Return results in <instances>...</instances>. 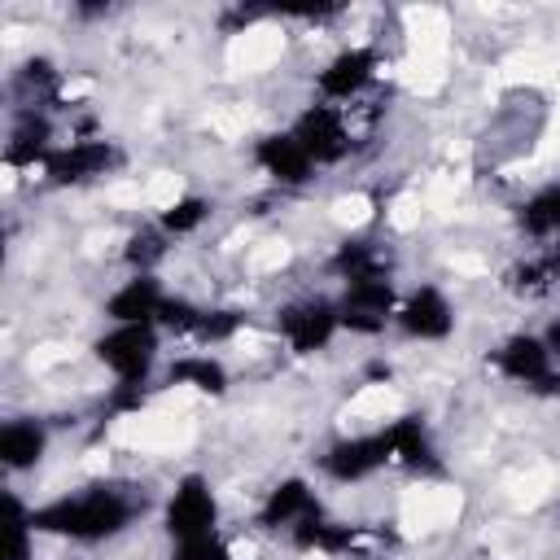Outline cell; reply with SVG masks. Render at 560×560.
<instances>
[{
	"mask_svg": "<svg viewBox=\"0 0 560 560\" xmlns=\"http://www.w3.org/2000/svg\"><path fill=\"white\" fill-rule=\"evenodd\" d=\"M385 468H389V446H385L381 429L332 438L319 451V477L332 481V486H363V481H372Z\"/></svg>",
	"mask_w": 560,
	"mask_h": 560,
	"instance_id": "12",
	"label": "cell"
},
{
	"mask_svg": "<svg viewBox=\"0 0 560 560\" xmlns=\"http://www.w3.org/2000/svg\"><path fill=\"white\" fill-rule=\"evenodd\" d=\"M503 289L512 298H547L551 289H560V241L551 245H534L529 254L512 258L503 271Z\"/></svg>",
	"mask_w": 560,
	"mask_h": 560,
	"instance_id": "20",
	"label": "cell"
},
{
	"mask_svg": "<svg viewBox=\"0 0 560 560\" xmlns=\"http://www.w3.org/2000/svg\"><path fill=\"white\" fill-rule=\"evenodd\" d=\"M48 446H52V429H48V420H39V416H13V420H4V429H0V464H4V472H13V477L35 472V468L44 464Z\"/></svg>",
	"mask_w": 560,
	"mask_h": 560,
	"instance_id": "17",
	"label": "cell"
},
{
	"mask_svg": "<svg viewBox=\"0 0 560 560\" xmlns=\"http://www.w3.org/2000/svg\"><path fill=\"white\" fill-rule=\"evenodd\" d=\"M486 363H490L494 376H503L508 385H516V389H525L534 398H560V363L547 354L538 332L516 328V332L499 337L490 346Z\"/></svg>",
	"mask_w": 560,
	"mask_h": 560,
	"instance_id": "3",
	"label": "cell"
},
{
	"mask_svg": "<svg viewBox=\"0 0 560 560\" xmlns=\"http://www.w3.org/2000/svg\"><path fill=\"white\" fill-rule=\"evenodd\" d=\"M127 162L122 144L109 136H74L70 144H57L52 158L44 162V184L48 188H88L96 179H109Z\"/></svg>",
	"mask_w": 560,
	"mask_h": 560,
	"instance_id": "7",
	"label": "cell"
},
{
	"mask_svg": "<svg viewBox=\"0 0 560 560\" xmlns=\"http://www.w3.org/2000/svg\"><path fill=\"white\" fill-rule=\"evenodd\" d=\"M372 560H385V556H372Z\"/></svg>",
	"mask_w": 560,
	"mask_h": 560,
	"instance_id": "28",
	"label": "cell"
},
{
	"mask_svg": "<svg viewBox=\"0 0 560 560\" xmlns=\"http://www.w3.org/2000/svg\"><path fill=\"white\" fill-rule=\"evenodd\" d=\"M249 162L276 184V188H311L319 179V166L306 158V149L293 140L289 127L280 131H262L254 144H249Z\"/></svg>",
	"mask_w": 560,
	"mask_h": 560,
	"instance_id": "15",
	"label": "cell"
},
{
	"mask_svg": "<svg viewBox=\"0 0 560 560\" xmlns=\"http://www.w3.org/2000/svg\"><path fill=\"white\" fill-rule=\"evenodd\" d=\"M512 223H516V232H521L529 245H551V241H560V175L547 179V184H538V188H529V192L516 201Z\"/></svg>",
	"mask_w": 560,
	"mask_h": 560,
	"instance_id": "21",
	"label": "cell"
},
{
	"mask_svg": "<svg viewBox=\"0 0 560 560\" xmlns=\"http://www.w3.org/2000/svg\"><path fill=\"white\" fill-rule=\"evenodd\" d=\"M210 214H214V201H210V197H201V192H179V197H171L153 219H158V228H162L171 241H188V236H197V232L210 223Z\"/></svg>",
	"mask_w": 560,
	"mask_h": 560,
	"instance_id": "24",
	"label": "cell"
},
{
	"mask_svg": "<svg viewBox=\"0 0 560 560\" xmlns=\"http://www.w3.org/2000/svg\"><path fill=\"white\" fill-rule=\"evenodd\" d=\"M92 359L114 376L105 416H131L144 407L149 389H158V363H162V328L158 324H105V332L92 337Z\"/></svg>",
	"mask_w": 560,
	"mask_h": 560,
	"instance_id": "2",
	"label": "cell"
},
{
	"mask_svg": "<svg viewBox=\"0 0 560 560\" xmlns=\"http://www.w3.org/2000/svg\"><path fill=\"white\" fill-rule=\"evenodd\" d=\"M171 245H175V241L158 228V219H149V223H140V228L127 232V241H122V262H127L131 276H158V267L166 262Z\"/></svg>",
	"mask_w": 560,
	"mask_h": 560,
	"instance_id": "23",
	"label": "cell"
},
{
	"mask_svg": "<svg viewBox=\"0 0 560 560\" xmlns=\"http://www.w3.org/2000/svg\"><path fill=\"white\" fill-rule=\"evenodd\" d=\"M57 149V122L48 109H13L4 131V166L9 171H44V162Z\"/></svg>",
	"mask_w": 560,
	"mask_h": 560,
	"instance_id": "16",
	"label": "cell"
},
{
	"mask_svg": "<svg viewBox=\"0 0 560 560\" xmlns=\"http://www.w3.org/2000/svg\"><path fill=\"white\" fill-rule=\"evenodd\" d=\"M276 337H280V341L289 346V354H298V359L324 354V350L341 337L337 298H328V293L289 298V302L276 311Z\"/></svg>",
	"mask_w": 560,
	"mask_h": 560,
	"instance_id": "4",
	"label": "cell"
},
{
	"mask_svg": "<svg viewBox=\"0 0 560 560\" xmlns=\"http://www.w3.org/2000/svg\"><path fill=\"white\" fill-rule=\"evenodd\" d=\"M394 328H398L407 341L438 346V341H451V337H455L459 311H455V302H451V293H446L442 284L420 280V284H411V289L398 298Z\"/></svg>",
	"mask_w": 560,
	"mask_h": 560,
	"instance_id": "9",
	"label": "cell"
},
{
	"mask_svg": "<svg viewBox=\"0 0 560 560\" xmlns=\"http://www.w3.org/2000/svg\"><path fill=\"white\" fill-rule=\"evenodd\" d=\"M389 446V468H402L411 477H446V455L438 446L433 424L420 411H402L389 424H381Z\"/></svg>",
	"mask_w": 560,
	"mask_h": 560,
	"instance_id": "11",
	"label": "cell"
},
{
	"mask_svg": "<svg viewBox=\"0 0 560 560\" xmlns=\"http://www.w3.org/2000/svg\"><path fill=\"white\" fill-rule=\"evenodd\" d=\"M538 337H542V346H547V354L560 363V315H551L542 328H538Z\"/></svg>",
	"mask_w": 560,
	"mask_h": 560,
	"instance_id": "27",
	"label": "cell"
},
{
	"mask_svg": "<svg viewBox=\"0 0 560 560\" xmlns=\"http://www.w3.org/2000/svg\"><path fill=\"white\" fill-rule=\"evenodd\" d=\"M289 131L319 171L341 166L346 158H354V122H350V109H341V105L311 101L293 114Z\"/></svg>",
	"mask_w": 560,
	"mask_h": 560,
	"instance_id": "6",
	"label": "cell"
},
{
	"mask_svg": "<svg viewBox=\"0 0 560 560\" xmlns=\"http://www.w3.org/2000/svg\"><path fill=\"white\" fill-rule=\"evenodd\" d=\"M381 48L376 44H341L319 70H315V101L350 109L376 79H381Z\"/></svg>",
	"mask_w": 560,
	"mask_h": 560,
	"instance_id": "8",
	"label": "cell"
},
{
	"mask_svg": "<svg viewBox=\"0 0 560 560\" xmlns=\"http://www.w3.org/2000/svg\"><path fill=\"white\" fill-rule=\"evenodd\" d=\"M9 92H13V109H48L61 96V70H57V61L44 57V52L26 57L9 74Z\"/></svg>",
	"mask_w": 560,
	"mask_h": 560,
	"instance_id": "22",
	"label": "cell"
},
{
	"mask_svg": "<svg viewBox=\"0 0 560 560\" xmlns=\"http://www.w3.org/2000/svg\"><path fill=\"white\" fill-rule=\"evenodd\" d=\"M149 512V494L144 486L131 481H88L70 494H57L48 503H39L31 512L35 534L61 538V542H79V547H96L109 542L118 534H127L140 516Z\"/></svg>",
	"mask_w": 560,
	"mask_h": 560,
	"instance_id": "1",
	"label": "cell"
},
{
	"mask_svg": "<svg viewBox=\"0 0 560 560\" xmlns=\"http://www.w3.org/2000/svg\"><path fill=\"white\" fill-rule=\"evenodd\" d=\"M166 284L158 276H127L101 306L105 324H158L162 302H166Z\"/></svg>",
	"mask_w": 560,
	"mask_h": 560,
	"instance_id": "18",
	"label": "cell"
},
{
	"mask_svg": "<svg viewBox=\"0 0 560 560\" xmlns=\"http://www.w3.org/2000/svg\"><path fill=\"white\" fill-rule=\"evenodd\" d=\"M398 284L394 280H359V284H341L337 293V315H341V332L350 337H381L394 328L398 315Z\"/></svg>",
	"mask_w": 560,
	"mask_h": 560,
	"instance_id": "13",
	"label": "cell"
},
{
	"mask_svg": "<svg viewBox=\"0 0 560 560\" xmlns=\"http://www.w3.org/2000/svg\"><path fill=\"white\" fill-rule=\"evenodd\" d=\"M398 271V254L385 236L376 232H354L341 236L328 254V276L341 284H359V280H394Z\"/></svg>",
	"mask_w": 560,
	"mask_h": 560,
	"instance_id": "14",
	"label": "cell"
},
{
	"mask_svg": "<svg viewBox=\"0 0 560 560\" xmlns=\"http://www.w3.org/2000/svg\"><path fill=\"white\" fill-rule=\"evenodd\" d=\"M166 560H241L232 551V542L223 534H206V538H188V542H171Z\"/></svg>",
	"mask_w": 560,
	"mask_h": 560,
	"instance_id": "26",
	"label": "cell"
},
{
	"mask_svg": "<svg viewBox=\"0 0 560 560\" xmlns=\"http://www.w3.org/2000/svg\"><path fill=\"white\" fill-rule=\"evenodd\" d=\"M162 385H171V389H192V394H201V398H223L228 385H232V372H228V363H223L219 354H210V350H184V354H175V359L162 368Z\"/></svg>",
	"mask_w": 560,
	"mask_h": 560,
	"instance_id": "19",
	"label": "cell"
},
{
	"mask_svg": "<svg viewBox=\"0 0 560 560\" xmlns=\"http://www.w3.org/2000/svg\"><path fill=\"white\" fill-rule=\"evenodd\" d=\"M219 494L210 486L206 472H184L175 477V486L166 490L162 508H158V521H162V534L171 542H188V538H206V534H219Z\"/></svg>",
	"mask_w": 560,
	"mask_h": 560,
	"instance_id": "5",
	"label": "cell"
},
{
	"mask_svg": "<svg viewBox=\"0 0 560 560\" xmlns=\"http://www.w3.org/2000/svg\"><path fill=\"white\" fill-rule=\"evenodd\" d=\"M319 512H328L324 508V499H319V490H315V481H306V477H280L262 499H258V508H254V525L262 529V534H276V538H293L306 521H315Z\"/></svg>",
	"mask_w": 560,
	"mask_h": 560,
	"instance_id": "10",
	"label": "cell"
},
{
	"mask_svg": "<svg viewBox=\"0 0 560 560\" xmlns=\"http://www.w3.org/2000/svg\"><path fill=\"white\" fill-rule=\"evenodd\" d=\"M35 508L22 503L18 490H4V556L0 560H35Z\"/></svg>",
	"mask_w": 560,
	"mask_h": 560,
	"instance_id": "25",
	"label": "cell"
}]
</instances>
